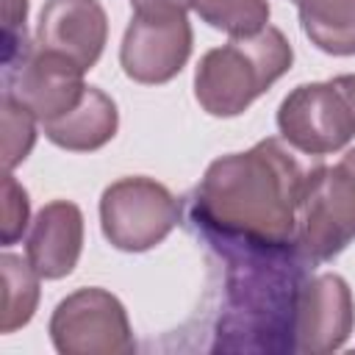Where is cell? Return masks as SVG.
I'll use <instances>...</instances> for the list:
<instances>
[{"label": "cell", "instance_id": "1", "mask_svg": "<svg viewBox=\"0 0 355 355\" xmlns=\"http://www.w3.org/2000/svg\"><path fill=\"white\" fill-rule=\"evenodd\" d=\"M308 169L283 139L208 164L186 200L189 227L219 255L297 252V205Z\"/></svg>", "mask_w": 355, "mask_h": 355}, {"label": "cell", "instance_id": "2", "mask_svg": "<svg viewBox=\"0 0 355 355\" xmlns=\"http://www.w3.org/2000/svg\"><path fill=\"white\" fill-rule=\"evenodd\" d=\"M225 261L214 352H297V308L311 266L300 252H255Z\"/></svg>", "mask_w": 355, "mask_h": 355}, {"label": "cell", "instance_id": "3", "mask_svg": "<svg viewBox=\"0 0 355 355\" xmlns=\"http://www.w3.org/2000/svg\"><path fill=\"white\" fill-rule=\"evenodd\" d=\"M294 61L286 33L266 25L255 36L208 50L194 69V97L211 116H239L280 80Z\"/></svg>", "mask_w": 355, "mask_h": 355}, {"label": "cell", "instance_id": "4", "mask_svg": "<svg viewBox=\"0 0 355 355\" xmlns=\"http://www.w3.org/2000/svg\"><path fill=\"white\" fill-rule=\"evenodd\" d=\"M355 239V147L338 164L308 169L297 205V252L313 269Z\"/></svg>", "mask_w": 355, "mask_h": 355}, {"label": "cell", "instance_id": "5", "mask_svg": "<svg viewBox=\"0 0 355 355\" xmlns=\"http://www.w3.org/2000/svg\"><path fill=\"white\" fill-rule=\"evenodd\" d=\"M180 222L175 194L144 175L119 178L100 197V227L111 247L144 252L158 247Z\"/></svg>", "mask_w": 355, "mask_h": 355}, {"label": "cell", "instance_id": "6", "mask_svg": "<svg viewBox=\"0 0 355 355\" xmlns=\"http://www.w3.org/2000/svg\"><path fill=\"white\" fill-rule=\"evenodd\" d=\"M50 341L61 355H130L136 338L116 294L86 286L67 294L47 324Z\"/></svg>", "mask_w": 355, "mask_h": 355}, {"label": "cell", "instance_id": "7", "mask_svg": "<svg viewBox=\"0 0 355 355\" xmlns=\"http://www.w3.org/2000/svg\"><path fill=\"white\" fill-rule=\"evenodd\" d=\"M277 130L297 153L330 155L355 139V116L330 80L300 83L277 108Z\"/></svg>", "mask_w": 355, "mask_h": 355}, {"label": "cell", "instance_id": "8", "mask_svg": "<svg viewBox=\"0 0 355 355\" xmlns=\"http://www.w3.org/2000/svg\"><path fill=\"white\" fill-rule=\"evenodd\" d=\"M83 75L86 69H80L72 58L33 44L3 67V94L25 105L39 125H44L64 116L83 100Z\"/></svg>", "mask_w": 355, "mask_h": 355}, {"label": "cell", "instance_id": "9", "mask_svg": "<svg viewBox=\"0 0 355 355\" xmlns=\"http://www.w3.org/2000/svg\"><path fill=\"white\" fill-rule=\"evenodd\" d=\"M194 33L186 14L175 17H144L133 14L122 44H119V64L122 72L144 86L169 83L186 67L191 55Z\"/></svg>", "mask_w": 355, "mask_h": 355}, {"label": "cell", "instance_id": "10", "mask_svg": "<svg viewBox=\"0 0 355 355\" xmlns=\"http://www.w3.org/2000/svg\"><path fill=\"white\" fill-rule=\"evenodd\" d=\"M355 330L349 283L336 272L308 275L297 308V352L324 355L341 349Z\"/></svg>", "mask_w": 355, "mask_h": 355}, {"label": "cell", "instance_id": "11", "mask_svg": "<svg viewBox=\"0 0 355 355\" xmlns=\"http://www.w3.org/2000/svg\"><path fill=\"white\" fill-rule=\"evenodd\" d=\"M108 39V17L100 0H47L36 22V47L72 58L92 69Z\"/></svg>", "mask_w": 355, "mask_h": 355}, {"label": "cell", "instance_id": "12", "mask_svg": "<svg viewBox=\"0 0 355 355\" xmlns=\"http://www.w3.org/2000/svg\"><path fill=\"white\" fill-rule=\"evenodd\" d=\"M83 250V214L69 200H53L39 208L28 241L25 258L42 275V280L67 277Z\"/></svg>", "mask_w": 355, "mask_h": 355}, {"label": "cell", "instance_id": "13", "mask_svg": "<svg viewBox=\"0 0 355 355\" xmlns=\"http://www.w3.org/2000/svg\"><path fill=\"white\" fill-rule=\"evenodd\" d=\"M119 128L116 103L97 86H86L83 100L58 119L42 125L44 136L69 153H94L105 147Z\"/></svg>", "mask_w": 355, "mask_h": 355}, {"label": "cell", "instance_id": "14", "mask_svg": "<svg viewBox=\"0 0 355 355\" xmlns=\"http://www.w3.org/2000/svg\"><path fill=\"white\" fill-rule=\"evenodd\" d=\"M302 33L327 55H355V0H302Z\"/></svg>", "mask_w": 355, "mask_h": 355}, {"label": "cell", "instance_id": "15", "mask_svg": "<svg viewBox=\"0 0 355 355\" xmlns=\"http://www.w3.org/2000/svg\"><path fill=\"white\" fill-rule=\"evenodd\" d=\"M0 272H3V333H14L25 327L39 305V280L42 275L31 266L28 258L3 252L0 255Z\"/></svg>", "mask_w": 355, "mask_h": 355}, {"label": "cell", "instance_id": "16", "mask_svg": "<svg viewBox=\"0 0 355 355\" xmlns=\"http://www.w3.org/2000/svg\"><path fill=\"white\" fill-rule=\"evenodd\" d=\"M194 11L214 31L227 33L230 39L255 36L269 25V0H197Z\"/></svg>", "mask_w": 355, "mask_h": 355}, {"label": "cell", "instance_id": "17", "mask_svg": "<svg viewBox=\"0 0 355 355\" xmlns=\"http://www.w3.org/2000/svg\"><path fill=\"white\" fill-rule=\"evenodd\" d=\"M0 108H3V166H6V172H11L33 150L39 119L25 105L11 100L8 94H3Z\"/></svg>", "mask_w": 355, "mask_h": 355}, {"label": "cell", "instance_id": "18", "mask_svg": "<svg viewBox=\"0 0 355 355\" xmlns=\"http://www.w3.org/2000/svg\"><path fill=\"white\" fill-rule=\"evenodd\" d=\"M31 222V200L22 183L6 172L3 178V244H14L22 239L25 227Z\"/></svg>", "mask_w": 355, "mask_h": 355}, {"label": "cell", "instance_id": "19", "mask_svg": "<svg viewBox=\"0 0 355 355\" xmlns=\"http://www.w3.org/2000/svg\"><path fill=\"white\" fill-rule=\"evenodd\" d=\"M25 19L28 0H3V67L31 47L25 36Z\"/></svg>", "mask_w": 355, "mask_h": 355}, {"label": "cell", "instance_id": "20", "mask_svg": "<svg viewBox=\"0 0 355 355\" xmlns=\"http://www.w3.org/2000/svg\"><path fill=\"white\" fill-rule=\"evenodd\" d=\"M197 0H130L133 14L144 17H175V14H189Z\"/></svg>", "mask_w": 355, "mask_h": 355}, {"label": "cell", "instance_id": "21", "mask_svg": "<svg viewBox=\"0 0 355 355\" xmlns=\"http://www.w3.org/2000/svg\"><path fill=\"white\" fill-rule=\"evenodd\" d=\"M330 83L338 89V94L344 97V103L349 105V111H352V116H355V72H347V75H336Z\"/></svg>", "mask_w": 355, "mask_h": 355}, {"label": "cell", "instance_id": "22", "mask_svg": "<svg viewBox=\"0 0 355 355\" xmlns=\"http://www.w3.org/2000/svg\"><path fill=\"white\" fill-rule=\"evenodd\" d=\"M291 3H297V6H300V3H302V0H291Z\"/></svg>", "mask_w": 355, "mask_h": 355}]
</instances>
